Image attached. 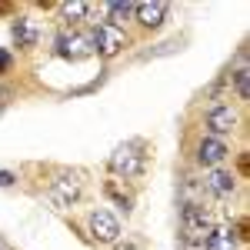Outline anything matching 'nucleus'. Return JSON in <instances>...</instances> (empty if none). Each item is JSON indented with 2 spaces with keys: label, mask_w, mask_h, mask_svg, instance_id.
I'll return each mask as SVG.
<instances>
[{
  "label": "nucleus",
  "mask_w": 250,
  "mask_h": 250,
  "mask_svg": "<svg viewBox=\"0 0 250 250\" xmlns=\"http://www.w3.org/2000/svg\"><path fill=\"white\" fill-rule=\"evenodd\" d=\"M167 17H170V3H164V0H144V3H134V20L144 27V30L164 27Z\"/></svg>",
  "instance_id": "nucleus-10"
},
{
  "label": "nucleus",
  "mask_w": 250,
  "mask_h": 250,
  "mask_svg": "<svg viewBox=\"0 0 250 250\" xmlns=\"http://www.w3.org/2000/svg\"><path fill=\"white\" fill-rule=\"evenodd\" d=\"M104 197H107V200H114L124 213L134 210V190H130L124 180H114V177H110V180H104Z\"/></svg>",
  "instance_id": "nucleus-12"
},
{
  "label": "nucleus",
  "mask_w": 250,
  "mask_h": 250,
  "mask_svg": "<svg viewBox=\"0 0 250 250\" xmlns=\"http://www.w3.org/2000/svg\"><path fill=\"white\" fill-rule=\"evenodd\" d=\"M54 47H57V54L63 60H83V57H90L87 34H80V30H60L57 40H54Z\"/></svg>",
  "instance_id": "nucleus-9"
},
{
  "label": "nucleus",
  "mask_w": 250,
  "mask_h": 250,
  "mask_svg": "<svg viewBox=\"0 0 250 250\" xmlns=\"http://www.w3.org/2000/svg\"><path fill=\"white\" fill-rule=\"evenodd\" d=\"M3 100H7V90H3V83H0V104H3Z\"/></svg>",
  "instance_id": "nucleus-22"
},
{
  "label": "nucleus",
  "mask_w": 250,
  "mask_h": 250,
  "mask_svg": "<svg viewBox=\"0 0 250 250\" xmlns=\"http://www.w3.org/2000/svg\"><path fill=\"white\" fill-rule=\"evenodd\" d=\"M114 250H140L137 244H130V240H124V244H114Z\"/></svg>",
  "instance_id": "nucleus-21"
},
{
  "label": "nucleus",
  "mask_w": 250,
  "mask_h": 250,
  "mask_svg": "<svg viewBox=\"0 0 250 250\" xmlns=\"http://www.w3.org/2000/svg\"><path fill=\"white\" fill-rule=\"evenodd\" d=\"M240 127V114H237V107L233 104H213V107H207V114H204V130L210 137H224L233 134Z\"/></svg>",
  "instance_id": "nucleus-5"
},
{
  "label": "nucleus",
  "mask_w": 250,
  "mask_h": 250,
  "mask_svg": "<svg viewBox=\"0 0 250 250\" xmlns=\"http://www.w3.org/2000/svg\"><path fill=\"white\" fill-rule=\"evenodd\" d=\"M213 227L217 224L204 204H180V237L187 247H204Z\"/></svg>",
  "instance_id": "nucleus-1"
},
{
  "label": "nucleus",
  "mask_w": 250,
  "mask_h": 250,
  "mask_svg": "<svg viewBox=\"0 0 250 250\" xmlns=\"http://www.w3.org/2000/svg\"><path fill=\"white\" fill-rule=\"evenodd\" d=\"M87 233H90L94 244H104V247L120 244V220H117L110 210L97 207V210L87 213Z\"/></svg>",
  "instance_id": "nucleus-4"
},
{
  "label": "nucleus",
  "mask_w": 250,
  "mask_h": 250,
  "mask_svg": "<svg viewBox=\"0 0 250 250\" xmlns=\"http://www.w3.org/2000/svg\"><path fill=\"white\" fill-rule=\"evenodd\" d=\"M10 34H14V43L20 50H34L40 43V27H37V20H30V17H14Z\"/></svg>",
  "instance_id": "nucleus-11"
},
{
  "label": "nucleus",
  "mask_w": 250,
  "mask_h": 250,
  "mask_svg": "<svg viewBox=\"0 0 250 250\" xmlns=\"http://www.w3.org/2000/svg\"><path fill=\"white\" fill-rule=\"evenodd\" d=\"M57 10H60V20L67 23V27H77V23H83V20L90 17V3L87 0H74V3H57Z\"/></svg>",
  "instance_id": "nucleus-14"
},
{
  "label": "nucleus",
  "mask_w": 250,
  "mask_h": 250,
  "mask_svg": "<svg viewBox=\"0 0 250 250\" xmlns=\"http://www.w3.org/2000/svg\"><path fill=\"white\" fill-rule=\"evenodd\" d=\"M227 227H230V233L240 240V244H247V240H250V220H247V217H233Z\"/></svg>",
  "instance_id": "nucleus-17"
},
{
  "label": "nucleus",
  "mask_w": 250,
  "mask_h": 250,
  "mask_svg": "<svg viewBox=\"0 0 250 250\" xmlns=\"http://www.w3.org/2000/svg\"><path fill=\"white\" fill-rule=\"evenodd\" d=\"M50 204L60 207V210H67V207H74L80 197H83V180H80L77 173H60L57 180H50Z\"/></svg>",
  "instance_id": "nucleus-6"
},
{
  "label": "nucleus",
  "mask_w": 250,
  "mask_h": 250,
  "mask_svg": "<svg viewBox=\"0 0 250 250\" xmlns=\"http://www.w3.org/2000/svg\"><path fill=\"white\" fill-rule=\"evenodd\" d=\"M104 14H107L104 23H110V27L120 30L127 20H134V3H127V0H110V3H104Z\"/></svg>",
  "instance_id": "nucleus-13"
},
{
  "label": "nucleus",
  "mask_w": 250,
  "mask_h": 250,
  "mask_svg": "<svg viewBox=\"0 0 250 250\" xmlns=\"http://www.w3.org/2000/svg\"><path fill=\"white\" fill-rule=\"evenodd\" d=\"M193 157H197V164H200L204 170L224 167V164H227V157H230V144H227V140H220V137L204 134L200 140H197V150H193Z\"/></svg>",
  "instance_id": "nucleus-7"
},
{
  "label": "nucleus",
  "mask_w": 250,
  "mask_h": 250,
  "mask_svg": "<svg viewBox=\"0 0 250 250\" xmlns=\"http://www.w3.org/2000/svg\"><path fill=\"white\" fill-rule=\"evenodd\" d=\"M230 80H233V97H237V100H250V70L244 63L230 74Z\"/></svg>",
  "instance_id": "nucleus-16"
},
{
  "label": "nucleus",
  "mask_w": 250,
  "mask_h": 250,
  "mask_svg": "<svg viewBox=\"0 0 250 250\" xmlns=\"http://www.w3.org/2000/svg\"><path fill=\"white\" fill-rule=\"evenodd\" d=\"M0 17H17V7L14 3H0Z\"/></svg>",
  "instance_id": "nucleus-20"
},
{
  "label": "nucleus",
  "mask_w": 250,
  "mask_h": 250,
  "mask_svg": "<svg viewBox=\"0 0 250 250\" xmlns=\"http://www.w3.org/2000/svg\"><path fill=\"white\" fill-rule=\"evenodd\" d=\"M237 247H240V240L230 233V227H213L207 244H204V250H237Z\"/></svg>",
  "instance_id": "nucleus-15"
},
{
  "label": "nucleus",
  "mask_w": 250,
  "mask_h": 250,
  "mask_svg": "<svg viewBox=\"0 0 250 250\" xmlns=\"http://www.w3.org/2000/svg\"><path fill=\"white\" fill-rule=\"evenodd\" d=\"M10 67H14V54H10L7 47H0V77L10 74Z\"/></svg>",
  "instance_id": "nucleus-19"
},
{
  "label": "nucleus",
  "mask_w": 250,
  "mask_h": 250,
  "mask_svg": "<svg viewBox=\"0 0 250 250\" xmlns=\"http://www.w3.org/2000/svg\"><path fill=\"white\" fill-rule=\"evenodd\" d=\"M237 180H247L250 177V150H240L237 154V173H233Z\"/></svg>",
  "instance_id": "nucleus-18"
},
{
  "label": "nucleus",
  "mask_w": 250,
  "mask_h": 250,
  "mask_svg": "<svg viewBox=\"0 0 250 250\" xmlns=\"http://www.w3.org/2000/svg\"><path fill=\"white\" fill-rule=\"evenodd\" d=\"M237 187H240V180L233 177L230 167H213V170H207L204 180H200V190L210 193L213 200H227V197H233Z\"/></svg>",
  "instance_id": "nucleus-8"
},
{
  "label": "nucleus",
  "mask_w": 250,
  "mask_h": 250,
  "mask_svg": "<svg viewBox=\"0 0 250 250\" xmlns=\"http://www.w3.org/2000/svg\"><path fill=\"white\" fill-rule=\"evenodd\" d=\"M107 167H110V177L114 180H124L127 184V180H140L147 173V167H150V160L140 150V144H124V147H117L114 154H110Z\"/></svg>",
  "instance_id": "nucleus-2"
},
{
  "label": "nucleus",
  "mask_w": 250,
  "mask_h": 250,
  "mask_svg": "<svg viewBox=\"0 0 250 250\" xmlns=\"http://www.w3.org/2000/svg\"><path fill=\"white\" fill-rule=\"evenodd\" d=\"M87 43H90V54H97V57L104 60H114L117 54H124L127 50V34L124 30H117V27H110V23H90V30H87Z\"/></svg>",
  "instance_id": "nucleus-3"
}]
</instances>
